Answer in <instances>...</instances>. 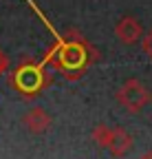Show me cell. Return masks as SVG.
I'll list each match as a JSON object with an SVG mask.
<instances>
[{
	"label": "cell",
	"instance_id": "obj_4",
	"mask_svg": "<svg viewBox=\"0 0 152 159\" xmlns=\"http://www.w3.org/2000/svg\"><path fill=\"white\" fill-rule=\"evenodd\" d=\"M115 35L121 44H137L139 40L143 38V27L137 18H132V16H124L119 22L115 25Z\"/></svg>",
	"mask_w": 152,
	"mask_h": 159
},
{
	"label": "cell",
	"instance_id": "obj_2",
	"mask_svg": "<svg viewBox=\"0 0 152 159\" xmlns=\"http://www.w3.org/2000/svg\"><path fill=\"white\" fill-rule=\"evenodd\" d=\"M49 82L51 77L44 69V62H33V60H22L9 75V84L27 99L37 97L49 86Z\"/></svg>",
	"mask_w": 152,
	"mask_h": 159
},
{
	"label": "cell",
	"instance_id": "obj_7",
	"mask_svg": "<svg viewBox=\"0 0 152 159\" xmlns=\"http://www.w3.org/2000/svg\"><path fill=\"white\" fill-rule=\"evenodd\" d=\"M141 47H143V53L148 55V60H152V29L143 33V38H141Z\"/></svg>",
	"mask_w": 152,
	"mask_h": 159
},
{
	"label": "cell",
	"instance_id": "obj_1",
	"mask_svg": "<svg viewBox=\"0 0 152 159\" xmlns=\"http://www.w3.org/2000/svg\"><path fill=\"white\" fill-rule=\"evenodd\" d=\"M93 57H95V51L86 44V40H80V38H58V42L46 51L44 64H53L68 80H77L88 69V64L93 62Z\"/></svg>",
	"mask_w": 152,
	"mask_h": 159
},
{
	"label": "cell",
	"instance_id": "obj_10",
	"mask_svg": "<svg viewBox=\"0 0 152 159\" xmlns=\"http://www.w3.org/2000/svg\"><path fill=\"white\" fill-rule=\"evenodd\" d=\"M150 99H152V97H150Z\"/></svg>",
	"mask_w": 152,
	"mask_h": 159
},
{
	"label": "cell",
	"instance_id": "obj_5",
	"mask_svg": "<svg viewBox=\"0 0 152 159\" xmlns=\"http://www.w3.org/2000/svg\"><path fill=\"white\" fill-rule=\"evenodd\" d=\"M104 148L110 150L112 157H126L132 150V137L124 130V128H108V137H106V144Z\"/></svg>",
	"mask_w": 152,
	"mask_h": 159
},
{
	"label": "cell",
	"instance_id": "obj_6",
	"mask_svg": "<svg viewBox=\"0 0 152 159\" xmlns=\"http://www.w3.org/2000/svg\"><path fill=\"white\" fill-rule=\"evenodd\" d=\"M22 124L27 126V130H29V133H33V135H42V133H46V130L51 128L53 119H51V115H49L44 108L33 106L31 111H27V113H24Z\"/></svg>",
	"mask_w": 152,
	"mask_h": 159
},
{
	"label": "cell",
	"instance_id": "obj_3",
	"mask_svg": "<svg viewBox=\"0 0 152 159\" xmlns=\"http://www.w3.org/2000/svg\"><path fill=\"white\" fill-rule=\"evenodd\" d=\"M115 97H117V102H119L128 113H139V111H143V106L150 102V93H148L145 84L141 82V80H137V77L126 80V82L119 86V91H117Z\"/></svg>",
	"mask_w": 152,
	"mask_h": 159
},
{
	"label": "cell",
	"instance_id": "obj_9",
	"mask_svg": "<svg viewBox=\"0 0 152 159\" xmlns=\"http://www.w3.org/2000/svg\"><path fill=\"white\" fill-rule=\"evenodd\" d=\"M139 159H152V152H145V155H141Z\"/></svg>",
	"mask_w": 152,
	"mask_h": 159
},
{
	"label": "cell",
	"instance_id": "obj_8",
	"mask_svg": "<svg viewBox=\"0 0 152 159\" xmlns=\"http://www.w3.org/2000/svg\"><path fill=\"white\" fill-rule=\"evenodd\" d=\"M7 69H9V57H7V53L2 49H0V75H5Z\"/></svg>",
	"mask_w": 152,
	"mask_h": 159
}]
</instances>
